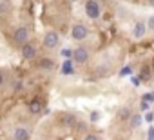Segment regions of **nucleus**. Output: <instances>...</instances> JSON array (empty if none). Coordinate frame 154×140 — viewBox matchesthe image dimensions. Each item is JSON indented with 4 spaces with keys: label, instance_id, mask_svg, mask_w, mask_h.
Returning <instances> with one entry per match:
<instances>
[{
    "label": "nucleus",
    "instance_id": "nucleus-1",
    "mask_svg": "<svg viewBox=\"0 0 154 140\" xmlns=\"http://www.w3.org/2000/svg\"><path fill=\"white\" fill-rule=\"evenodd\" d=\"M29 38H31V27L29 26H18V27H15V31H13V42L17 44V46H24V44H27L29 42Z\"/></svg>",
    "mask_w": 154,
    "mask_h": 140
},
{
    "label": "nucleus",
    "instance_id": "nucleus-11",
    "mask_svg": "<svg viewBox=\"0 0 154 140\" xmlns=\"http://www.w3.org/2000/svg\"><path fill=\"white\" fill-rule=\"evenodd\" d=\"M42 109H44V104H42L40 98H35V100L29 102V113H31V115H38Z\"/></svg>",
    "mask_w": 154,
    "mask_h": 140
},
{
    "label": "nucleus",
    "instance_id": "nucleus-8",
    "mask_svg": "<svg viewBox=\"0 0 154 140\" xmlns=\"http://www.w3.org/2000/svg\"><path fill=\"white\" fill-rule=\"evenodd\" d=\"M36 67L42 69V71H53V69L56 67V64H54L53 58H49V56H42V58L36 62Z\"/></svg>",
    "mask_w": 154,
    "mask_h": 140
},
{
    "label": "nucleus",
    "instance_id": "nucleus-6",
    "mask_svg": "<svg viewBox=\"0 0 154 140\" xmlns=\"http://www.w3.org/2000/svg\"><path fill=\"white\" fill-rule=\"evenodd\" d=\"M72 60H74L76 64L84 65V64H87V62L91 60V51H89L87 47H84V46L76 47V49H72Z\"/></svg>",
    "mask_w": 154,
    "mask_h": 140
},
{
    "label": "nucleus",
    "instance_id": "nucleus-17",
    "mask_svg": "<svg viewBox=\"0 0 154 140\" xmlns=\"http://www.w3.org/2000/svg\"><path fill=\"white\" fill-rule=\"evenodd\" d=\"M62 56H63L65 60H71V58H72V51H71V49H63V51H62Z\"/></svg>",
    "mask_w": 154,
    "mask_h": 140
},
{
    "label": "nucleus",
    "instance_id": "nucleus-2",
    "mask_svg": "<svg viewBox=\"0 0 154 140\" xmlns=\"http://www.w3.org/2000/svg\"><path fill=\"white\" fill-rule=\"evenodd\" d=\"M42 46H44V49H56L60 46V35L53 29L45 31V35L42 38Z\"/></svg>",
    "mask_w": 154,
    "mask_h": 140
},
{
    "label": "nucleus",
    "instance_id": "nucleus-3",
    "mask_svg": "<svg viewBox=\"0 0 154 140\" xmlns=\"http://www.w3.org/2000/svg\"><path fill=\"white\" fill-rule=\"evenodd\" d=\"M84 9H85V15L91 20H98L102 17V4L96 2V0H89V2H85L84 4Z\"/></svg>",
    "mask_w": 154,
    "mask_h": 140
},
{
    "label": "nucleus",
    "instance_id": "nucleus-16",
    "mask_svg": "<svg viewBox=\"0 0 154 140\" xmlns=\"http://www.w3.org/2000/svg\"><path fill=\"white\" fill-rule=\"evenodd\" d=\"M143 102H145V104H149V102H154V91H152V93H147V95H143Z\"/></svg>",
    "mask_w": 154,
    "mask_h": 140
},
{
    "label": "nucleus",
    "instance_id": "nucleus-20",
    "mask_svg": "<svg viewBox=\"0 0 154 140\" xmlns=\"http://www.w3.org/2000/svg\"><path fill=\"white\" fill-rule=\"evenodd\" d=\"M20 88H22V82H18V80H17V82H15V91H18Z\"/></svg>",
    "mask_w": 154,
    "mask_h": 140
},
{
    "label": "nucleus",
    "instance_id": "nucleus-21",
    "mask_svg": "<svg viewBox=\"0 0 154 140\" xmlns=\"http://www.w3.org/2000/svg\"><path fill=\"white\" fill-rule=\"evenodd\" d=\"M152 118H154V113H149V115H147V120H149V122H150V120H152Z\"/></svg>",
    "mask_w": 154,
    "mask_h": 140
},
{
    "label": "nucleus",
    "instance_id": "nucleus-10",
    "mask_svg": "<svg viewBox=\"0 0 154 140\" xmlns=\"http://www.w3.org/2000/svg\"><path fill=\"white\" fill-rule=\"evenodd\" d=\"M147 33V22H138L132 29V37L134 38H143Z\"/></svg>",
    "mask_w": 154,
    "mask_h": 140
},
{
    "label": "nucleus",
    "instance_id": "nucleus-14",
    "mask_svg": "<svg viewBox=\"0 0 154 140\" xmlns=\"http://www.w3.org/2000/svg\"><path fill=\"white\" fill-rule=\"evenodd\" d=\"M131 116H132V113H131L129 107H123V109L120 111V115H118V118L123 120V122H125V120H131Z\"/></svg>",
    "mask_w": 154,
    "mask_h": 140
},
{
    "label": "nucleus",
    "instance_id": "nucleus-4",
    "mask_svg": "<svg viewBox=\"0 0 154 140\" xmlns=\"http://www.w3.org/2000/svg\"><path fill=\"white\" fill-rule=\"evenodd\" d=\"M36 55H38V44H35V40H29L20 47V56L24 60H33L36 58Z\"/></svg>",
    "mask_w": 154,
    "mask_h": 140
},
{
    "label": "nucleus",
    "instance_id": "nucleus-15",
    "mask_svg": "<svg viewBox=\"0 0 154 140\" xmlns=\"http://www.w3.org/2000/svg\"><path fill=\"white\" fill-rule=\"evenodd\" d=\"M147 29H149V31H154V15H150V17L147 18Z\"/></svg>",
    "mask_w": 154,
    "mask_h": 140
},
{
    "label": "nucleus",
    "instance_id": "nucleus-12",
    "mask_svg": "<svg viewBox=\"0 0 154 140\" xmlns=\"http://www.w3.org/2000/svg\"><path fill=\"white\" fill-rule=\"evenodd\" d=\"M141 115L140 113H132V116H131V120H129V129H136V127H140V124H141Z\"/></svg>",
    "mask_w": 154,
    "mask_h": 140
},
{
    "label": "nucleus",
    "instance_id": "nucleus-18",
    "mask_svg": "<svg viewBox=\"0 0 154 140\" xmlns=\"http://www.w3.org/2000/svg\"><path fill=\"white\" fill-rule=\"evenodd\" d=\"M84 140H102L98 135H94V133H87L85 136H84Z\"/></svg>",
    "mask_w": 154,
    "mask_h": 140
},
{
    "label": "nucleus",
    "instance_id": "nucleus-19",
    "mask_svg": "<svg viewBox=\"0 0 154 140\" xmlns=\"http://www.w3.org/2000/svg\"><path fill=\"white\" fill-rule=\"evenodd\" d=\"M2 88H6V75L0 71V89H2Z\"/></svg>",
    "mask_w": 154,
    "mask_h": 140
},
{
    "label": "nucleus",
    "instance_id": "nucleus-13",
    "mask_svg": "<svg viewBox=\"0 0 154 140\" xmlns=\"http://www.w3.org/2000/svg\"><path fill=\"white\" fill-rule=\"evenodd\" d=\"M62 75H74V65L71 60H65L62 65Z\"/></svg>",
    "mask_w": 154,
    "mask_h": 140
},
{
    "label": "nucleus",
    "instance_id": "nucleus-7",
    "mask_svg": "<svg viewBox=\"0 0 154 140\" xmlns=\"http://www.w3.org/2000/svg\"><path fill=\"white\" fill-rule=\"evenodd\" d=\"M31 138V131L26 126H17L13 129V140H29Z\"/></svg>",
    "mask_w": 154,
    "mask_h": 140
},
{
    "label": "nucleus",
    "instance_id": "nucleus-9",
    "mask_svg": "<svg viewBox=\"0 0 154 140\" xmlns=\"http://www.w3.org/2000/svg\"><path fill=\"white\" fill-rule=\"evenodd\" d=\"M60 122H62V126H65V127H74L76 124V116L74 115H71V113H63L62 116H60Z\"/></svg>",
    "mask_w": 154,
    "mask_h": 140
},
{
    "label": "nucleus",
    "instance_id": "nucleus-5",
    "mask_svg": "<svg viewBox=\"0 0 154 140\" xmlns=\"http://www.w3.org/2000/svg\"><path fill=\"white\" fill-rule=\"evenodd\" d=\"M71 37H72V40H76V42H82V40H85V38L89 37V27H87L85 24H82V22L74 24V26L71 27Z\"/></svg>",
    "mask_w": 154,
    "mask_h": 140
}]
</instances>
